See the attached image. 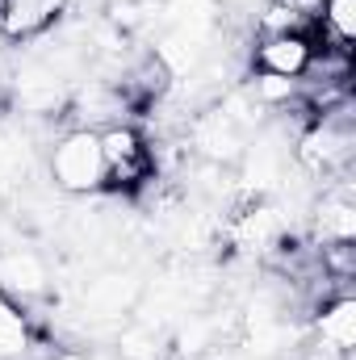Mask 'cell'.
I'll return each instance as SVG.
<instances>
[{"mask_svg": "<svg viewBox=\"0 0 356 360\" xmlns=\"http://www.w3.org/2000/svg\"><path fill=\"white\" fill-rule=\"evenodd\" d=\"M356 239V197L352 180H327L323 197L314 201V248L323 243H352Z\"/></svg>", "mask_w": 356, "mask_h": 360, "instance_id": "obj_7", "label": "cell"}, {"mask_svg": "<svg viewBox=\"0 0 356 360\" xmlns=\"http://www.w3.org/2000/svg\"><path fill=\"white\" fill-rule=\"evenodd\" d=\"M4 201H8V193H4V188H0V214H4Z\"/></svg>", "mask_w": 356, "mask_h": 360, "instance_id": "obj_16", "label": "cell"}, {"mask_svg": "<svg viewBox=\"0 0 356 360\" xmlns=\"http://www.w3.org/2000/svg\"><path fill=\"white\" fill-rule=\"evenodd\" d=\"M51 360H96L92 352H59V356H51Z\"/></svg>", "mask_w": 356, "mask_h": 360, "instance_id": "obj_15", "label": "cell"}, {"mask_svg": "<svg viewBox=\"0 0 356 360\" xmlns=\"http://www.w3.org/2000/svg\"><path fill=\"white\" fill-rule=\"evenodd\" d=\"M30 344V327H25V314L13 297L0 293V360H13L25 352Z\"/></svg>", "mask_w": 356, "mask_h": 360, "instance_id": "obj_12", "label": "cell"}, {"mask_svg": "<svg viewBox=\"0 0 356 360\" xmlns=\"http://www.w3.org/2000/svg\"><path fill=\"white\" fill-rule=\"evenodd\" d=\"M314 335H319V348H327V352H340V356L356 352V297L348 289H340V293L319 302Z\"/></svg>", "mask_w": 356, "mask_h": 360, "instance_id": "obj_9", "label": "cell"}, {"mask_svg": "<svg viewBox=\"0 0 356 360\" xmlns=\"http://www.w3.org/2000/svg\"><path fill=\"white\" fill-rule=\"evenodd\" d=\"M46 172L51 184L68 197H92L105 193V155H101V134L89 126H68L51 151H46Z\"/></svg>", "mask_w": 356, "mask_h": 360, "instance_id": "obj_2", "label": "cell"}, {"mask_svg": "<svg viewBox=\"0 0 356 360\" xmlns=\"http://www.w3.org/2000/svg\"><path fill=\"white\" fill-rule=\"evenodd\" d=\"M143 297V276L134 269H105L96 272L84 293H80V310L89 323H117L126 314H134Z\"/></svg>", "mask_w": 356, "mask_h": 360, "instance_id": "obj_5", "label": "cell"}, {"mask_svg": "<svg viewBox=\"0 0 356 360\" xmlns=\"http://www.w3.org/2000/svg\"><path fill=\"white\" fill-rule=\"evenodd\" d=\"M319 59V42L310 30H285V34H256L252 42V68L256 76L276 80H306Z\"/></svg>", "mask_w": 356, "mask_h": 360, "instance_id": "obj_4", "label": "cell"}, {"mask_svg": "<svg viewBox=\"0 0 356 360\" xmlns=\"http://www.w3.org/2000/svg\"><path fill=\"white\" fill-rule=\"evenodd\" d=\"M72 0H0V38L4 42H34L59 25Z\"/></svg>", "mask_w": 356, "mask_h": 360, "instance_id": "obj_8", "label": "cell"}, {"mask_svg": "<svg viewBox=\"0 0 356 360\" xmlns=\"http://www.w3.org/2000/svg\"><path fill=\"white\" fill-rule=\"evenodd\" d=\"M101 134V155H105V188L109 193H139L143 184L155 180V147L143 139L139 126L113 122Z\"/></svg>", "mask_w": 356, "mask_h": 360, "instance_id": "obj_3", "label": "cell"}, {"mask_svg": "<svg viewBox=\"0 0 356 360\" xmlns=\"http://www.w3.org/2000/svg\"><path fill=\"white\" fill-rule=\"evenodd\" d=\"M51 289V264L42 252L34 248H0V293L13 297L17 306L21 302H34V297H46Z\"/></svg>", "mask_w": 356, "mask_h": 360, "instance_id": "obj_6", "label": "cell"}, {"mask_svg": "<svg viewBox=\"0 0 356 360\" xmlns=\"http://www.w3.org/2000/svg\"><path fill=\"white\" fill-rule=\"evenodd\" d=\"M352 160H356V113H352V96L314 113L298 139H293V164L298 172L314 180H344L352 176Z\"/></svg>", "mask_w": 356, "mask_h": 360, "instance_id": "obj_1", "label": "cell"}, {"mask_svg": "<svg viewBox=\"0 0 356 360\" xmlns=\"http://www.w3.org/2000/svg\"><path fill=\"white\" fill-rule=\"evenodd\" d=\"M298 360H352V356H340V352H327V348H319V344H314L306 356H298Z\"/></svg>", "mask_w": 356, "mask_h": 360, "instance_id": "obj_14", "label": "cell"}, {"mask_svg": "<svg viewBox=\"0 0 356 360\" xmlns=\"http://www.w3.org/2000/svg\"><path fill=\"white\" fill-rule=\"evenodd\" d=\"M310 34L319 42V51L331 55H352L356 42V0H319Z\"/></svg>", "mask_w": 356, "mask_h": 360, "instance_id": "obj_10", "label": "cell"}, {"mask_svg": "<svg viewBox=\"0 0 356 360\" xmlns=\"http://www.w3.org/2000/svg\"><path fill=\"white\" fill-rule=\"evenodd\" d=\"M25 176H30V143L17 130L0 126V188L13 193Z\"/></svg>", "mask_w": 356, "mask_h": 360, "instance_id": "obj_11", "label": "cell"}, {"mask_svg": "<svg viewBox=\"0 0 356 360\" xmlns=\"http://www.w3.org/2000/svg\"><path fill=\"white\" fill-rule=\"evenodd\" d=\"M172 360H210V356H172Z\"/></svg>", "mask_w": 356, "mask_h": 360, "instance_id": "obj_17", "label": "cell"}, {"mask_svg": "<svg viewBox=\"0 0 356 360\" xmlns=\"http://www.w3.org/2000/svg\"><path fill=\"white\" fill-rule=\"evenodd\" d=\"M160 348H164L160 327H147V323H139V319L117 335V356L122 360H155Z\"/></svg>", "mask_w": 356, "mask_h": 360, "instance_id": "obj_13", "label": "cell"}, {"mask_svg": "<svg viewBox=\"0 0 356 360\" xmlns=\"http://www.w3.org/2000/svg\"><path fill=\"white\" fill-rule=\"evenodd\" d=\"M0 51H4V38H0Z\"/></svg>", "mask_w": 356, "mask_h": 360, "instance_id": "obj_18", "label": "cell"}]
</instances>
